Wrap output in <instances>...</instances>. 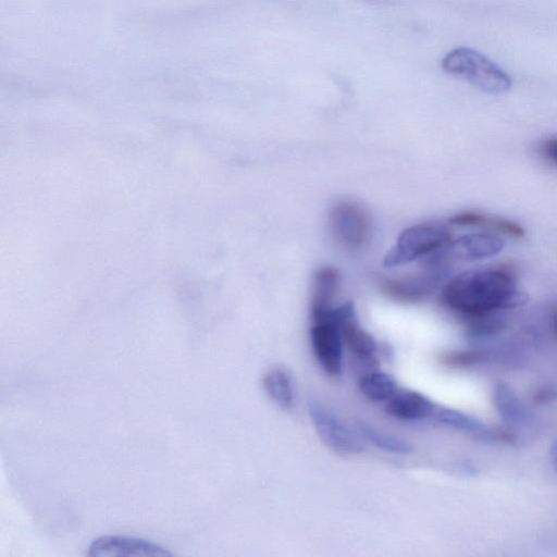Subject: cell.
<instances>
[{"label":"cell","instance_id":"ffe728a7","mask_svg":"<svg viewBox=\"0 0 557 557\" xmlns=\"http://www.w3.org/2000/svg\"><path fill=\"white\" fill-rule=\"evenodd\" d=\"M487 216L481 212L463 211L453 215L449 223L458 226H476L484 225Z\"/></svg>","mask_w":557,"mask_h":557},{"label":"cell","instance_id":"5b68a950","mask_svg":"<svg viewBox=\"0 0 557 557\" xmlns=\"http://www.w3.org/2000/svg\"><path fill=\"white\" fill-rule=\"evenodd\" d=\"M308 408L318 436L330 449L341 455L360 454L364 450L361 435L359 436V433L350 429L335 413L313 401Z\"/></svg>","mask_w":557,"mask_h":557},{"label":"cell","instance_id":"ac0fdd59","mask_svg":"<svg viewBox=\"0 0 557 557\" xmlns=\"http://www.w3.org/2000/svg\"><path fill=\"white\" fill-rule=\"evenodd\" d=\"M484 358L485 355L481 350L467 349L447 351L440 357V360L448 368L462 369L478 364Z\"/></svg>","mask_w":557,"mask_h":557},{"label":"cell","instance_id":"44dd1931","mask_svg":"<svg viewBox=\"0 0 557 557\" xmlns=\"http://www.w3.org/2000/svg\"><path fill=\"white\" fill-rule=\"evenodd\" d=\"M541 152L546 160L557 164V137L544 141L541 147Z\"/></svg>","mask_w":557,"mask_h":557},{"label":"cell","instance_id":"8992f818","mask_svg":"<svg viewBox=\"0 0 557 557\" xmlns=\"http://www.w3.org/2000/svg\"><path fill=\"white\" fill-rule=\"evenodd\" d=\"M313 355L323 371L333 377L343 370V344L341 329L325 321L313 322L310 330Z\"/></svg>","mask_w":557,"mask_h":557},{"label":"cell","instance_id":"3957f363","mask_svg":"<svg viewBox=\"0 0 557 557\" xmlns=\"http://www.w3.org/2000/svg\"><path fill=\"white\" fill-rule=\"evenodd\" d=\"M451 242L449 227L438 222H423L401 232L385 255L383 263L392 268L445 249Z\"/></svg>","mask_w":557,"mask_h":557},{"label":"cell","instance_id":"9c48e42d","mask_svg":"<svg viewBox=\"0 0 557 557\" xmlns=\"http://www.w3.org/2000/svg\"><path fill=\"white\" fill-rule=\"evenodd\" d=\"M504 249L500 237L491 233H472L450 242L444 256L463 262H474L498 255Z\"/></svg>","mask_w":557,"mask_h":557},{"label":"cell","instance_id":"52a82bcc","mask_svg":"<svg viewBox=\"0 0 557 557\" xmlns=\"http://www.w3.org/2000/svg\"><path fill=\"white\" fill-rule=\"evenodd\" d=\"M441 271H429L403 277H380L381 292L388 298L404 304H413L425 299L438 286Z\"/></svg>","mask_w":557,"mask_h":557},{"label":"cell","instance_id":"ba28073f","mask_svg":"<svg viewBox=\"0 0 557 557\" xmlns=\"http://www.w3.org/2000/svg\"><path fill=\"white\" fill-rule=\"evenodd\" d=\"M88 555L91 557H171L162 546L143 539L121 535H106L95 540Z\"/></svg>","mask_w":557,"mask_h":557},{"label":"cell","instance_id":"5bb4252c","mask_svg":"<svg viewBox=\"0 0 557 557\" xmlns=\"http://www.w3.org/2000/svg\"><path fill=\"white\" fill-rule=\"evenodd\" d=\"M262 385L269 397L282 409L293 408L295 392L289 374L282 368L268 370L262 379Z\"/></svg>","mask_w":557,"mask_h":557},{"label":"cell","instance_id":"7a4b0ae2","mask_svg":"<svg viewBox=\"0 0 557 557\" xmlns=\"http://www.w3.org/2000/svg\"><path fill=\"white\" fill-rule=\"evenodd\" d=\"M442 67L447 74L461 77L486 94L500 95L511 87V79L503 69L471 48L450 50L443 58Z\"/></svg>","mask_w":557,"mask_h":557},{"label":"cell","instance_id":"277c9868","mask_svg":"<svg viewBox=\"0 0 557 557\" xmlns=\"http://www.w3.org/2000/svg\"><path fill=\"white\" fill-rule=\"evenodd\" d=\"M329 228L337 244L345 249L357 250L370 237L371 221L363 207L352 201H342L330 211Z\"/></svg>","mask_w":557,"mask_h":557},{"label":"cell","instance_id":"6da1fadb","mask_svg":"<svg viewBox=\"0 0 557 557\" xmlns=\"http://www.w3.org/2000/svg\"><path fill=\"white\" fill-rule=\"evenodd\" d=\"M446 307L465 320L524 305L528 295L505 269H481L453 277L442 290Z\"/></svg>","mask_w":557,"mask_h":557},{"label":"cell","instance_id":"4fadbf2b","mask_svg":"<svg viewBox=\"0 0 557 557\" xmlns=\"http://www.w3.org/2000/svg\"><path fill=\"white\" fill-rule=\"evenodd\" d=\"M341 332L344 343L351 352L366 363H376L377 344L370 333L359 326L357 319L345 323Z\"/></svg>","mask_w":557,"mask_h":557},{"label":"cell","instance_id":"603a6c76","mask_svg":"<svg viewBox=\"0 0 557 557\" xmlns=\"http://www.w3.org/2000/svg\"><path fill=\"white\" fill-rule=\"evenodd\" d=\"M550 455H552V462H553L555 469L557 470V442L553 446Z\"/></svg>","mask_w":557,"mask_h":557},{"label":"cell","instance_id":"30bf717a","mask_svg":"<svg viewBox=\"0 0 557 557\" xmlns=\"http://www.w3.org/2000/svg\"><path fill=\"white\" fill-rule=\"evenodd\" d=\"M437 406L426 396L414 391L396 392L386 403L388 414L399 420H420L433 417Z\"/></svg>","mask_w":557,"mask_h":557},{"label":"cell","instance_id":"e0dca14e","mask_svg":"<svg viewBox=\"0 0 557 557\" xmlns=\"http://www.w3.org/2000/svg\"><path fill=\"white\" fill-rule=\"evenodd\" d=\"M358 431L366 441L383 450L395 454H409L412 451V446L407 441L386 434L369 424L359 423Z\"/></svg>","mask_w":557,"mask_h":557},{"label":"cell","instance_id":"d6986e66","mask_svg":"<svg viewBox=\"0 0 557 557\" xmlns=\"http://www.w3.org/2000/svg\"><path fill=\"white\" fill-rule=\"evenodd\" d=\"M484 225L495 232L506 234L511 237L520 238L524 236V228L518 223L509 220L487 218Z\"/></svg>","mask_w":557,"mask_h":557},{"label":"cell","instance_id":"7402d4cb","mask_svg":"<svg viewBox=\"0 0 557 557\" xmlns=\"http://www.w3.org/2000/svg\"><path fill=\"white\" fill-rule=\"evenodd\" d=\"M557 397V391L553 387L546 386L541 388L534 395V401L536 404H547L550 400H554Z\"/></svg>","mask_w":557,"mask_h":557},{"label":"cell","instance_id":"2e32d148","mask_svg":"<svg viewBox=\"0 0 557 557\" xmlns=\"http://www.w3.org/2000/svg\"><path fill=\"white\" fill-rule=\"evenodd\" d=\"M433 418L437 422L459 431L478 435H492L491 430L484 423L455 409L437 407Z\"/></svg>","mask_w":557,"mask_h":557},{"label":"cell","instance_id":"8fae6325","mask_svg":"<svg viewBox=\"0 0 557 557\" xmlns=\"http://www.w3.org/2000/svg\"><path fill=\"white\" fill-rule=\"evenodd\" d=\"M493 401L497 413L508 424L522 425L531 420L527 406L515 391L504 382L494 384Z\"/></svg>","mask_w":557,"mask_h":557},{"label":"cell","instance_id":"cb8c5ba5","mask_svg":"<svg viewBox=\"0 0 557 557\" xmlns=\"http://www.w3.org/2000/svg\"><path fill=\"white\" fill-rule=\"evenodd\" d=\"M553 329H554L555 336L557 338V315L554 319Z\"/></svg>","mask_w":557,"mask_h":557},{"label":"cell","instance_id":"7c38bea8","mask_svg":"<svg viewBox=\"0 0 557 557\" xmlns=\"http://www.w3.org/2000/svg\"><path fill=\"white\" fill-rule=\"evenodd\" d=\"M338 284L339 273L335 268L323 267L315 272L310 301L311 314L332 308Z\"/></svg>","mask_w":557,"mask_h":557},{"label":"cell","instance_id":"9a60e30c","mask_svg":"<svg viewBox=\"0 0 557 557\" xmlns=\"http://www.w3.org/2000/svg\"><path fill=\"white\" fill-rule=\"evenodd\" d=\"M359 389L370 400L387 401L397 392V383L385 372L372 371L360 379Z\"/></svg>","mask_w":557,"mask_h":557}]
</instances>
